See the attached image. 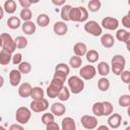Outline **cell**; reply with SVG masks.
Listing matches in <instances>:
<instances>
[{
	"mask_svg": "<svg viewBox=\"0 0 130 130\" xmlns=\"http://www.w3.org/2000/svg\"><path fill=\"white\" fill-rule=\"evenodd\" d=\"M52 3L57 5V6H63L65 5V0H60V1H56V0H52Z\"/></svg>",
	"mask_w": 130,
	"mask_h": 130,
	"instance_id": "c3c4849f",
	"label": "cell"
},
{
	"mask_svg": "<svg viewBox=\"0 0 130 130\" xmlns=\"http://www.w3.org/2000/svg\"><path fill=\"white\" fill-rule=\"evenodd\" d=\"M69 71H70L69 66H68L67 64H65V63H59V64H57L56 67H55V72L63 73V74H65L66 76L69 74Z\"/></svg>",
	"mask_w": 130,
	"mask_h": 130,
	"instance_id": "74e56055",
	"label": "cell"
},
{
	"mask_svg": "<svg viewBox=\"0 0 130 130\" xmlns=\"http://www.w3.org/2000/svg\"><path fill=\"white\" fill-rule=\"evenodd\" d=\"M120 76H121V79H122V81H123L124 83L128 84V83L130 82V72H129L128 70L122 71L121 74H120Z\"/></svg>",
	"mask_w": 130,
	"mask_h": 130,
	"instance_id": "b9f144b4",
	"label": "cell"
},
{
	"mask_svg": "<svg viewBox=\"0 0 130 130\" xmlns=\"http://www.w3.org/2000/svg\"><path fill=\"white\" fill-rule=\"evenodd\" d=\"M21 25L20 18L17 16H10L7 20V26L11 29H16Z\"/></svg>",
	"mask_w": 130,
	"mask_h": 130,
	"instance_id": "cb8c5ba5",
	"label": "cell"
},
{
	"mask_svg": "<svg viewBox=\"0 0 130 130\" xmlns=\"http://www.w3.org/2000/svg\"><path fill=\"white\" fill-rule=\"evenodd\" d=\"M18 3L20 4V6H21L22 8H28V7L32 4V2L29 1V0H19Z\"/></svg>",
	"mask_w": 130,
	"mask_h": 130,
	"instance_id": "bcb514c9",
	"label": "cell"
},
{
	"mask_svg": "<svg viewBox=\"0 0 130 130\" xmlns=\"http://www.w3.org/2000/svg\"><path fill=\"white\" fill-rule=\"evenodd\" d=\"M73 51H74L75 56H78V57L81 58L82 56H84V55L86 54V52H87V47H86V45H85L84 43L79 42V43H76V44L74 45Z\"/></svg>",
	"mask_w": 130,
	"mask_h": 130,
	"instance_id": "ffe728a7",
	"label": "cell"
},
{
	"mask_svg": "<svg viewBox=\"0 0 130 130\" xmlns=\"http://www.w3.org/2000/svg\"><path fill=\"white\" fill-rule=\"evenodd\" d=\"M122 24H123L126 28H130V16H129V14H126V15L122 18Z\"/></svg>",
	"mask_w": 130,
	"mask_h": 130,
	"instance_id": "f6af8a7d",
	"label": "cell"
},
{
	"mask_svg": "<svg viewBox=\"0 0 130 130\" xmlns=\"http://www.w3.org/2000/svg\"><path fill=\"white\" fill-rule=\"evenodd\" d=\"M3 84H4V78L2 75H0V88L3 86Z\"/></svg>",
	"mask_w": 130,
	"mask_h": 130,
	"instance_id": "816d5d0a",
	"label": "cell"
},
{
	"mask_svg": "<svg viewBox=\"0 0 130 130\" xmlns=\"http://www.w3.org/2000/svg\"><path fill=\"white\" fill-rule=\"evenodd\" d=\"M37 23L41 27H46L50 23V17L47 14H45V13H41L37 17Z\"/></svg>",
	"mask_w": 130,
	"mask_h": 130,
	"instance_id": "83f0119b",
	"label": "cell"
},
{
	"mask_svg": "<svg viewBox=\"0 0 130 130\" xmlns=\"http://www.w3.org/2000/svg\"><path fill=\"white\" fill-rule=\"evenodd\" d=\"M2 46V41H1V38H0V47Z\"/></svg>",
	"mask_w": 130,
	"mask_h": 130,
	"instance_id": "11a10c76",
	"label": "cell"
},
{
	"mask_svg": "<svg viewBox=\"0 0 130 130\" xmlns=\"http://www.w3.org/2000/svg\"><path fill=\"white\" fill-rule=\"evenodd\" d=\"M84 88V81L79 76H71L68 79V89L74 94L80 93Z\"/></svg>",
	"mask_w": 130,
	"mask_h": 130,
	"instance_id": "3957f363",
	"label": "cell"
},
{
	"mask_svg": "<svg viewBox=\"0 0 130 130\" xmlns=\"http://www.w3.org/2000/svg\"><path fill=\"white\" fill-rule=\"evenodd\" d=\"M101 6H102V3H101L100 0H91V1H89L88 4H87V7H88L89 11H91V12H96V11H99L100 8H101Z\"/></svg>",
	"mask_w": 130,
	"mask_h": 130,
	"instance_id": "8d00e7d4",
	"label": "cell"
},
{
	"mask_svg": "<svg viewBox=\"0 0 130 130\" xmlns=\"http://www.w3.org/2000/svg\"><path fill=\"white\" fill-rule=\"evenodd\" d=\"M81 64H82V59L80 58V57H78V56H72L70 59H69V65L72 67V68H74V69H76V68H79L80 66H81Z\"/></svg>",
	"mask_w": 130,
	"mask_h": 130,
	"instance_id": "d590c367",
	"label": "cell"
},
{
	"mask_svg": "<svg viewBox=\"0 0 130 130\" xmlns=\"http://www.w3.org/2000/svg\"><path fill=\"white\" fill-rule=\"evenodd\" d=\"M0 130H6V129H5L3 126H0Z\"/></svg>",
	"mask_w": 130,
	"mask_h": 130,
	"instance_id": "f5cc1de1",
	"label": "cell"
},
{
	"mask_svg": "<svg viewBox=\"0 0 130 130\" xmlns=\"http://www.w3.org/2000/svg\"><path fill=\"white\" fill-rule=\"evenodd\" d=\"M61 130H76L75 121L71 117H65L61 123Z\"/></svg>",
	"mask_w": 130,
	"mask_h": 130,
	"instance_id": "2e32d148",
	"label": "cell"
},
{
	"mask_svg": "<svg viewBox=\"0 0 130 130\" xmlns=\"http://www.w3.org/2000/svg\"><path fill=\"white\" fill-rule=\"evenodd\" d=\"M81 125L83 128L87 130H93L98 127V120L95 116H90V115H83L80 119Z\"/></svg>",
	"mask_w": 130,
	"mask_h": 130,
	"instance_id": "30bf717a",
	"label": "cell"
},
{
	"mask_svg": "<svg viewBox=\"0 0 130 130\" xmlns=\"http://www.w3.org/2000/svg\"><path fill=\"white\" fill-rule=\"evenodd\" d=\"M66 112V108L62 103H54L51 106V113L55 116H62L63 114H65Z\"/></svg>",
	"mask_w": 130,
	"mask_h": 130,
	"instance_id": "ac0fdd59",
	"label": "cell"
},
{
	"mask_svg": "<svg viewBox=\"0 0 130 130\" xmlns=\"http://www.w3.org/2000/svg\"><path fill=\"white\" fill-rule=\"evenodd\" d=\"M21 74H27L31 71V65L29 62H21L19 65H18V69H17Z\"/></svg>",
	"mask_w": 130,
	"mask_h": 130,
	"instance_id": "e575fe53",
	"label": "cell"
},
{
	"mask_svg": "<svg viewBox=\"0 0 130 130\" xmlns=\"http://www.w3.org/2000/svg\"><path fill=\"white\" fill-rule=\"evenodd\" d=\"M31 85L28 82H23L19 85L18 87V94L21 98H28L30 96V92H31Z\"/></svg>",
	"mask_w": 130,
	"mask_h": 130,
	"instance_id": "9a60e30c",
	"label": "cell"
},
{
	"mask_svg": "<svg viewBox=\"0 0 130 130\" xmlns=\"http://www.w3.org/2000/svg\"><path fill=\"white\" fill-rule=\"evenodd\" d=\"M88 18V12L84 7H72L69 13V20L75 22H84Z\"/></svg>",
	"mask_w": 130,
	"mask_h": 130,
	"instance_id": "6da1fadb",
	"label": "cell"
},
{
	"mask_svg": "<svg viewBox=\"0 0 130 130\" xmlns=\"http://www.w3.org/2000/svg\"><path fill=\"white\" fill-rule=\"evenodd\" d=\"M14 44H15V48H17V49H24L27 46V40L24 37H22V36H18V37L15 38Z\"/></svg>",
	"mask_w": 130,
	"mask_h": 130,
	"instance_id": "1f68e13d",
	"label": "cell"
},
{
	"mask_svg": "<svg viewBox=\"0 0 130 130\" xmlns=\"http://www.w3.org/2000/svg\"><path fill=\"white\" fill-rule=\"evenodd\" d=\"M3 16H4V9L2 6H0V20L3 18Z\"/></svg>",
	"mask_w": 130,
	"mask_h": 130,
	"instance_id": "f907efd6",
	"label": "cell"
},
{
	"mask_svg": "<svg viewBox=\"0 0 130 130\" xmlns=\"http://www.w3.org/2000/svg\"><path fill=\"white\" fill-rule=\"evenodd\" d=\"M125 130H130V126H128V127H126V129Z\"/></svg>",
	"mask_w": 130,
	"mask_h": 130,
	"instance_id": "db71d44e",
	"label": "cell"
},
{
	"mask_svg": "<svg viewBox=\"0 0 130 130\" xmlns=\"http://www.w3.org/2000/svg\"><path fill=\"white\" fill-rule=\"evenodd\" d=\"M3 9L8 14H12L16 10V2L14 0H6L3 5Z\"/></svg>",
	"mask_w": 130,
	"mask_h": 130,
	"instance_id": "7402d4cb",
	"label": "cell"
},
{
	"mask_svg": "<svg viewBox=\"0 0 130 130\" xmlns=\"http://www.w3.org/2000/svg\"><path fill=\"white\" fill-rule=\"evenodd\" d=\"M122 123V116L120 114H117V113H114V114H111L109 116V119H108V125L113 128V129H117L120 127Z\"/></svg>",
	"mask_w": 130,
	"mask_h": 130,
	"instance_id": "7c38bea8",
	"label": "cell"
},
{
	"mask_svg": "<svg viewBox=\"0 0 130 130\" xmlns=\"http://www.w3.org/2000/svg\"><path fill=\"white\" fill-rule=\"evenodd\" d=\"M20 19H22L23 21H29L32 17V12L29 8H22L20 13H19Z\"/></svg>",
	"mask_w": 130,
	"mask_h": 130,
	"instance_id": "836d02e7",
	"label": "cell"
},
{
	"mask_svg": "<svg viewBox=\"0 0 130 130\" xmlns=\"http://www.w3.org/2000/svg\"><path fill=\"white\" fill-rule=\"evenodd\" d=\"M57 98H58L61 102H66V101H68L69 98H70V91H69L68 87L63 86V87L60 89V91H59Z\"/></svg>",
	"mask_w": 130,
	"mask_h": 130,
	"instance_id": "f546056e",
	"label": "cell"
},
{
	"mask_svg": "<svg viewBox=\"0 0 130 130\" xmlns=\"http://www.w3.org/2000/svg\"><path fill=\"white\" fill-rule=\"evenodd\" d=\"M45 95V92L43 90L42 87L40 86H36V87H32L31 88V92H30V98L32 100H40V99H43Z\"/></svg>",
	"mask_w": 130,
	"mask_h": 130,
	"instance_id": "484cf974",
	"label": "cell"
},
{
	"mask_svg": "<svg viewBox=\"0 0 130 130\" xmlns=\"http://www.w3.org/2000/svg\"><path fill=\"white\" fill-rule=\"evenodd\" d=\"M48 108H49V103L45 98L40 100H32L30 103V110L35 113L45 112Z\"/></svg>",
	"mask_w": 130,
	"mask_h": 130,
	"instance_id": "ba28073f",
	"label": "cell"
},
{
	"mask_svg": "<svg viewBox=\"0 0 130 130\" xmlns=\"http://www.w3.org/2000/svg\"><path fill=\"white\" fill-rule=\"evenodd\" d=\"M125 65H126V60L125 58L122 56V55H114L112 60H111V68L113 73L116 74V75H120L122 71H124V68H125Z\"/></svg>",
	"mask_w": 130,
	"mask_h": 130,
	"instance_id": "7a4b0ae2",
	"label": "cell"
},
{
	"mask_svg": "<svg viewBox=\"0 0 130 130\" xmlns=\"http://www.w3.org/2000/svg\"><path fill=\"white\" fill-rule=\"evenodd\" d=\"M84 30L93 36V37H99V36H102V32H103V28L102 26L95 21V20H88L85 22L84 24Z\"/></svg>",
	"mask_w": 130,
	"mask_h": 130,
	"instance_id": "8992f818",
	"label": "cell"
},
{
	"mask_svg": "<svg viewBox=\"0 0 130 130\" xmlns=\"http://www.w3.org/2000/svg\"><path fill=\"white\" fill-rule=\"evenodd\" d=\"M119 106L123 107V108H128L130 106V95L129 94H123L119 98L118 100Z\"/></svg>",
	"mask_w": 130,
	"mask_h": 130,
	"instance_id": "ab89813d",
	"label": "cell"
},
{
	"mask_svg": "<svg viewBox=\"0 0 130 130\" xmlns=\"http://www.w3.org/2000/svg\"><path fill=\"white\" fill-rule=\"evenodd\" d=\"M8 130H24V128L20 124H12Z\"/></svg>",
	"mask_w": 130,
	"mask_h": 130,
	"instance_id": "7dc6e473",
	"label": "cell"
},
{
	"mask_svg": "<svg viewBox=\"0 0 130 130\" xmlns=\"http://www.w3.org/2000/svg\"><path fill=\"white\" fill-rule=\"evenodd\" d=\"M96 74V69L92 65H85L80 68L79 70V75L81 79L84 80H90L92 79Z\"/></svg>",
	"mask_w": 130,
	"mask_h": 130,
	"instance_id": "9c48e42d",
	"label": "cell"
},
{
	"mask_svg": "<svg viewBox=\"0 0 130 130\" xmlns=\"http://www.w3.org/2000/svg\"><path fill=\"white\" fill-rule=\"evenodd\" d=\"M118 25H119V21L115 17L107 16V17L103 18V20H102V27H104L106 29H109V30L117 29Z\"/></svg>",
	"mask_w": 130,
	"mask_h": 130,
	"instance_id": "8fae6325",
	"label": "cell"
},
{
	"mask_svg": "<svg viewBox=\"0 0 130 130\" xmlns=\"http://www.w3.org/2000/svg\"><path fill=\"white\" fill-rule=\"evenodd\" d=\"M21 59H22V55H21L20 53H15V54L12 56L11 61H12V63H13L14 65H19V64L22 62Z\"/></svg>",
	"mask_w": 130,
	"mask_h": 130,
	"instance_id": "7bdbcfd3",
	"label": "cell"
},
{
	"mask_svg": "<svg viewBox=\"0 0 130 130\" xmlns=\"http://www.w3.org/2000/svg\"><path fill=\"white\" fill-rule=\"evenodd\" d=\"M53 30L57 36H65L68 30V26L64 21H57L53 26Z\"/></svg>",
	"mask_w": 130,
	"mask_h": 130,
	"instance_id": "4fadbf2b",
	"label": "cell"
},
{
	"mask_svg": "<svg viewBox=\"0 0 130 130\" xmlns=\"http://www.w3.org/2000/svg\"><path fill=\"white\" fill-rule=\"evenodd\" d=\"M46 130H60V127L56 122H51L46 125Z\"/></svg>",
	"mask_w": 130,
	"mask_h": 130,
	"instance_id": "ee69618b",
	"label": "cell"
},
{
	"mask_svg": "<svg viewBox=\"0 0 130 130\" xmlns=\"http://www.w3.org/2000/svg\"><path fill=\"white\" fill-rule=\"evenodd\" d=\"M21 28H22V31H23L25 35H27V36L34 35V34L36 32V29H37L36 24H35L31 20H29V21H24V22L21 24Z\"/></svg>",
	"mask_w": 130,
	"mask_h": 130,
	"instance_id": "e0dca14e",
	"label": "cell"
},
{
	"mask_svg": "<svg viewBox=\"0 0 130 130\" xmlns=\"http://www.w3.org/2000/svg\"><path fill=\"white\" fill-rule=\"evenodd\" d=\"M71 8H72V6L68 5V4H65V5L62 6L61 11H60V15H61V18L63 19L64 22L69 21V13H70Z\"/></svg>",
	"mask_w": 130,
	"mask_h": 130,
	"instance_id": "4316f807",
	"label": "cell"
},
{
	"mask_svg": "<svg viewBox=\"0 0 130 130\" xmlns=\"http://www.w3.org/2000/svg\"><path fill=\"white\" fill-rule=\"evenodd\" d=\"M92 113L94 116L102 117L103 116V103L102 102H96L92 106Z\"/></svg>",
	"mask_w": 130,
	"mask_h": 130,
	"instance_id": "f35d334b",
	"label": "cell"
},
{
	"mask_svg": "<svg viewBox=\"0 0 130 130\" xmlns=\"http://www.w3.org/2000/svg\"><path fill=\"white\" fill-rule=\"evenodd\" d=\"M12 58V54L5 51V50H1L0 51V64L1 65H7L9 64V62L11 61Z\"/></svg>",
	"mask_w": 130,
	"mask_h": 130,
	"instance_id": "d4e9b609",
	"label": "cell"
},
{
	"mask_svg": "<svg viewBox=\"0 0 130 130\" xmlns=\"http://www.w3.org/2000/svg\"><path fill=\"white\" fill-rule=\"evenodd\" d=\"M21 80V73L16 70V69H12L9 73V82L12 86H17L20 83Z\"/></svg>",
	"mask_w": 130,
	"mask_h": 130,
	"instance_id": "5bb4252c",
	"label": "cell"
},
{
	"mask_svg": "<svg viewBox=\"0 0 130 130\" xmlns=\"http://www.w3.org/2000/svg\"><path fill=\"white\" fill-rule=\"evenodd\" d=\"M0 38H1V41H2V50H5L9 53H13L15 51V44H14V40L11 38V36L9 34H1L0 35Z\"/></svg>",
	"mask_w": 130,
	"mask_h": 130,
	"instance_id": "52a82bcc",
	"label": "cell"
},
{
	"mask_svg": "<svg viewBox=\"0 0 130 130\" xmlns=\"http://www.w3.org/2000/svg\"><path fill=\"white\" fill-rule=\"evenodd\" d=\"M54 122V115L52 113H45L42 116V123L44 125H48L49 123Z\"/></svg>",
	"mask_w": 130,
	"mask_h": 130,
	"instance_id": "60d3db41",
	"label": "cell"
},
{
	"mask_svg": "<svg viewBox=\"0 0 130 130\" xmlns=\"http://www.w3.org/2000/svg\"><path fill=\"white\" fill-rule=\"evenodd\" d=\"M85 57H86V60L89 63H95L99 60L100 55H99V52L98 51H95V50H89V51L86 52Z\"/></svg>",
	"mask_w": 130,
	"mask_h": 130,
	"instance_id": "f1b7e54d",
	"label": "cell"
},
{
	"mask_svg": "<svg viewBox=\"0 0 130 130\" xmlns=\"http://www.w3.org/2000/svg\"><path fill=\"white\" fill-rule=\"evenodd\" d=\"M116 38L118 41L123 42L127 45L130 42V32L127 31L126 29H118L116 32Z\"/></svg>",
	"mask_w": 130,
	"mask_h": 130,
	"instance_id": "44dd1931",
	"label": "cell"
},
{
	"mask_svg": "<svg viewBox=\"0 0 130 130\" xmlns=\"http://www.w3.org/2000/svg\"><path fill=\"white\" fill-rule=\"evenodd\" d=\"M101 43L103 45V47L107 48V49H110L114 46L115 44V40H114V37L110 34H105L102 36L101 38Z\"/></svg>",
	"mask_w": 130,
	"mask_h": 130,
	"instance_id": "d6986e66",
	"label": "cell"
},
{
	"mask_svg": "<svg viewBox=\"0 0 130 130\" xmlns=\"http://www.w3.org/2000/svg\"><path fill=\"white\" fill-rule=\"evenodd\" d=\"M110 66H109V64L107 63V62H104V61H102V62H100L99 64H98V72H99V74L100 75H102L103 77H106L109 73H110Z\"/></svg>",
	"mask_w": 130,
	"mask_h": 130,
	"instance_id": "603a6c76",
	"label": "cell"
},
{
	"mask_svg": "<svg viewBox=\"0 0 130 130\" xmlns=\"http://www.w3.org/2000/svg\"><path fill=\"white\" fill-rule=\"evenodd\" d=\"M30 117H31V112L26 107H20L15 112V120L20 125L26 124L29 121Z\"/></svg>",
	"mask_w": 130,
	"mask_h": 130,
	"instance_id": "5b68a950",
	"label": "cell"
},
{
	"mask_svg": "<svg viewBox=\"0 0 130 130\" xmlns=\"http://www.w3.org/2000/svg\"><path fill=\"white\" fill-rule=\"evenodd\" d=\"M98 87L101 91H107L110 88V81L106 77H102L98 81Z\"/></svg>",
	"mask_w": 130,
	"mask_h": 130,
	"instance_id": "4dcf8cb0",
	"label": "cell"
},
{
	"mask_svg": "<svg viewBox=\"0 0 130 130\" xmlns=\"http://www.w3.org/2000/svg\"><path fill=\"white\" fill-rule=\"evenodd\" d=\"M64 86V81L60 80V79H57V78H54L52 79L50 85L48 86L47 88V94L50 99H55L57 98L60 89Z\"/></svg>",
	"mask_w": 130,
	"mask_h": 130,
	"instance_id": "277c9868",
	"label": "cell"
},
{
	"mask_svg": "<svg viewBox=\"0 0 130 130\" xmlns=\"http://www.w3.org/2000/svg\"><path fill=\"white\" fill-rule=\"evenodd\" d=\"M95 130H110V128L108 126H106V125H101L98 128H95Z\"/></svg>",
	"mask_w": 130,
	"mask_h": 130,
	"instance_id": "681fc988",
	"label": "cell"
},
{
	"mask_svg": "<svg viewBox=\"0 0 130 130\" xmlns=\"http://www.w3.org/2000/svg\"><path fill=\"white\" fill-rule=\"evenodd\" d=\"M103 103V116H110L111 114H113L114 111V107L112 105V103L106 101V102H102Z\"/></svg>",
	"mask_w": 130,
	"mask_h": 130,
	"instance_id": "d6a6232c",
	"label": "cell"
}]
</instances>
